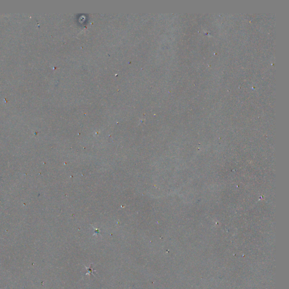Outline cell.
I'll list each match as a JSON object with an SVG mask.
<instances>
[{
  "label": "cell",
  "instance_id": "obj_1",
  "mask_svg": "<svg viewBox=\"0 0 289 289\" xmlns=\"http://www.w3.org/2000/svg\"><path fill=\"white\" fill-rule=\"evenodd\" d=\"M93 265V264H91V266H90L91 267H89V268H87V267H85V268H86V269H87V271H88V272H87V273H86V274H85V275H87V274H89V275H90L91 273V274H93V272H95V271H96L95 270H94V269H93V266H92Z\"/></svg>",
  "mask_w": 289,
  "mask_h": 289
}]
</instances>
